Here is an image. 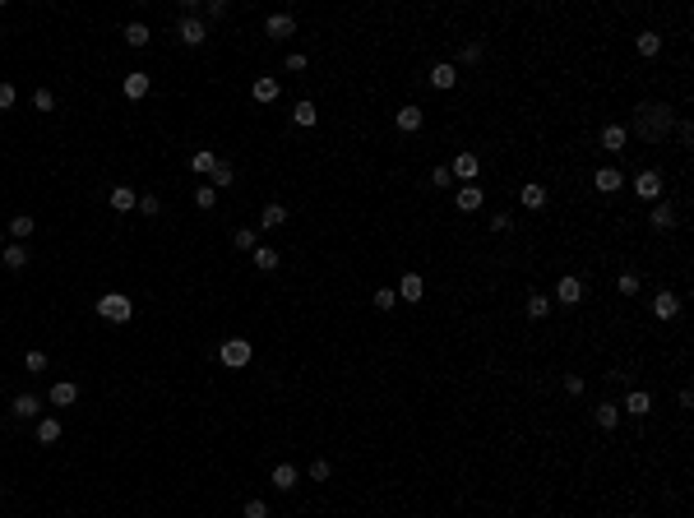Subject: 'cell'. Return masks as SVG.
I'll return each instance as SVG.
<instances>
[{
	"label": "cell",
	"instance_id": "1",
	"mask_svg": "<svg viewBox=\"0 0 694 518\" xmlns=\"http://www.w3.org/2000/svg\"><path fill=\"white\" fill-rule=\"evenodd\" d=\"M676 116L667 102H639V111H634V139L643 143H662L667 134H671Z\"/></svg>",
	"mask_w": 694,
	"mask_h": 518
},
{
	"label": "cell",
	"instance_id": "2",
	"mask_svg": "<svg viewBox=\"0 0 694 518\" xmlns=\"http://www.w3.org/2000/svg\"><path fill=\"white\" fill-rule=\"evenodd\" d=\"M98 315H102V320H111V324H130L134 301L121 297V292H107V297H98Z\"/></svg>",
	"mask_w": 694,
	"mask_h": 518
},
{
	"label": "cell",
	"instance_id": "3",
	"mask_svg": "<svg viewBox=\"0 0 694 518\" xmlns=\"http://www.w3.org/2000/svg\"><path fill=\"white\" fill-rule=\"evenodd\" d=\"M250 356H255V347L245 338H227L218 347V361L227 365V370H241V365H250Z\"/></svg>",
	"mask_w": 694,
	"mask_h": 518
},
{
	"label": "cell",
	"instance_id": "4",
	"mask_svg": "<svg viewBox=\"0 0 694 518\" xmlns=\"http://www.w3.org/2000/svg\"><path fill=\"white\" fill-rule=\"evenodd\" d=\"M662 190H667V181H662V171H657V167H643L639 176H634V195H639V199H648V204H657V199H662Z\"/></svg>",
	"mask_w": 694,
	"mask_h": 518
},
{
	"label": "cell",
	"instance_id": "5",
	"mask_svg": "<svg viewBox=\"0 0 694 518\" xmlns=\"http://www.w3.org/2000/svg\"><path fill=\"white\" fill-rule=\"evenodd\" d=\"M597 143H602L606 153H625V143H629V130H625V125H602V134H597Z\"/></svg>",
	"mask_w": 694,
	"mask_h": 518
},
{
	"label": "cell",
	"instance_id": "6",
	"mask_svg": "<svg viewBox=\"0 0 694 518\" xmlns=\"http://www.w3.org/2000/svg\"><path fill=\"white\" fill-rule=\"evenodd\" d=\"M421 297H426V283H421V273H403V283H398V301L417 306Z\"/></svg>",
	"mask_w": 694,
	"mask_h": 518
},
{
	"label": "cell",
	"instance_id": "7",
	"mask_svg": "<svg viewBox=\"0 0 694 518\" xmlns=\"http://www.w3.org/2000/svg\"><path fill=\"white\" fill-rule=\"evenodd\" d=\"M278 93H283V84H278L274 75H259V79L250 84V98H255V102H278Z\"/></svg>",
	"mask_w": 694,
	"mask_h": 518
},
{
	"label": "cell",
	"instance_id": "8",
	"mask_svg": "<svg viewBox=\"0 0 694 518\" xmlns=\"http://www.w3.org/2000/svg\"><path fill=\"white\" fill-rule=\"evenodd\" d=\"M555 301H560V306H579V301H584V283H579V278H560V283H555Z\"/></svg>",
	"mask_w": 694,
	"mask_h": 518
},
{
	"label": "cell",
	"instance_id": "9",
	"mask_svg": "<svg viewBox=\"0 0 694 518\" xmlns=\"http://www.w3.org/2000/svg\"><path fill=\"white\" fill-rule=\"evenodd\" d=\"M653 315H657V320H676V315H681V297H676V292H657V297H653Z\"/></svg>",
	"mask_w": 694,
	"mask_h": 518
},
{
	"label": "cell",
	"instance_id": "10",
	"mask_svg": "<svg viewBox=\"0 0 694 518\" xmlns=\"http://www.w3.org/2000/svg\"><path fill=\"white\" fill-rule=\"evenodd\" d=\"M593 186L602 190V195H616V190L625 186V176H620L616 167H597V171H593Z\"/></svg>",
	"mask_w": 694,
	"mask_h": 518
},
{
	"label": "cell",
	"instance_id": "11",
	"mask_svg": "<svg viewBox=\"0 0 694 518\" xmlns=\"http://www.w3.org/2000/svg\"><path fill=\"white\" fill-rule=\"evenodd\" d=\"M449 171H454L458 181H468V186H473V181H477V171H482V162H477V153H458Z\"/></svg>",
	"mask_w": 694,
	"mask_h": 518
},
{
	"label": "cell",
	"instance_id": "12",
	"mask_svg": "<svg viewBox=\"0 0 694 518\" xmlns=\"http://www.w3.org/2000/svg\"><path fill=\"white\" fill-rule=\"evenodd\" d=\"M181 42L186 46H204V37H209V28H204V19H181Z\"/></svg>",
	"mask_w": 694,
	"mask_h": 518
},
{
	"label": "cell",
	"instance_id": "13",
	"mask_svg": "<svg viewBox=\"0 0 694 518\" xmlns=\"http://www.w3.org/2000/svg\"><path fill=\"white\" fill-rule=\"evenodd\" d=\"M454 204H458V213H477V209L486 204V190H482V186H463Z\"/></svg>",
	"mask_w": 694,
	"mask_h": 518
},
{
	"label": "cell",
	"instance_id": "14",
	"mask_svg": "<svg viewBox=\"0 0 694 518\" xmlns=\"http://www.w3.org/2000/svg\"><path fill=\"white\" fill-rule=\"evenodd\" d=\"M454 84H458V70L449 65V60H440V65L430 70V89H440V93H449Z\"/></svg>",
	"mask_w": 694,
	"mask_h": 518
},
{
	"label": "cell",
	"instance_id": "15",
	"mask_svg": "<svg viewBox=\"0 0 694 518\" xmlns=\"http://www.w3.org/2000/svg\"><path fill=\"white\" fill-rule=\"evenodd\" d=\"M0 264H5V268H14V273H19V268H28V245H23V241L5 245V250H0Z\"/></svg>",
	"mask_w": 694,
	"mask_h": 518
},
{
	"label": "cell",
	"instance_id": "16",
	"mask_svg": "<svg viewBox=\"0 0 694 518\" xmlns=\"http://www.w3.org/2000/svg\"><path fill=\"white\" fill-rule=\"evenodd\" d=\"M51 403H56V408H75V403H79V384H75V380L51 384Z\"/></svg>",
	"mask_w": 694,
	"mask_h": 518
},
{
	"label": "cell",
	"instance_id": "17",
	"mask_svg": "<svg viewBox=\"0 0 694 518\" xmlns=\"http://www.w3.org/2000/svg\"><path fill=\"white\" fill-rule=\"evenodd\" d=\"M37 408H42V403H37V394H19V398L10 403V412H14L19 421H37Z\"/></svg>",
	"mask_w": 694,
	"mask_h": 518
},
{
	"label": "cell",
	"instance_id": "18",
	"mask_svg": "<svg viewBox=\"0 0 694 518\" xmlns=\"http://www.w3.org/2000/svg\"><path fill=\"white\" fill-rule=\"evenodd\" d=\"M620 408H629V417H648V412H653V398L643 394V389H629Z\"/></svg>",
	"mask_w": 694,
	"mask_h": 518
},
{
	"label": "cell",
	"instance_id": "19",
	"mask_svg": "<svg viewBox=\"0 0 694 518\" xmlns=\"http://www.w3.org/2000/svg\"><path fill=\"white\" fill-rule=\"evenodd\" d=\"M250 259H255V268H259V273H274V268L283 264V254H278V250H269V245H255V250H250Z\"/></svg>",
	"mask_w": 694,
	"mask_h": 518
},
{
	"label": "cell",
	"instance_id": "20",
	"mask_svg": "<svg viewBox=\"0 0 694 518\" xmlns=\"http://www.w3.org/2000/svg\"><path fill=\"white\" fill-rule=\"evenodd\" d=\"M264 33L269 37H292V33H297V19H292V14H269Z\"/></svg>",
	"mask_w": 694,
	"mask_h": 518
},
{
	"label": "cell",
	"instance_id": "21",
	"mask_svg": "<svg viewBox=\"0 0 694 518\" xmlns=\"http://www.w3.org/2000/svg\"><path fill=\"white\" fill-rule=\"evenodd\" d=\"M111 209H116V213H130V209H139V195H134L130 186H111Z\"/></svg>",
	"mask_w": 694,
	"mask_h": 518
},
{
	"label": "cell",
	"instance_id": "22",
	"mask_svg": "<svg viewBox=\"0 0 694 518\" xmlns=\"http://www.w3.org/2000/svg\"><path fill=\"white\" fill-rule=\"evenodd\" d=\"M421 121H426V116H421V107H412V102H408V107H403V111H398V116H394V125H398V130H403V134L421 130Z\"/></svg>",
	"mask_w": 694,
	"mask_h": 518
},
{
	"label": "cell",
	"instance_id": "23",
	"mask_svg": "<svg viewBox=\"0 0 694 518\" xmlns=\"http://www.w3.org/2000/svg\"><path fill=\"white\" fill-rule=\"evenodd\" d=\"M593 421L602 430H616V421H620V403H597L593 408Z\"/></svg>",
	"mask_w": 694,
	"mask_h": 518
},
{
	"label": "cell",
	"instance_id": "24",
	"mask_svg": "<svg viewBox=\"0 0 694 518\" xmlns=\"http://www.w3.org/2000/svg\"><path fill=\"white\" fill-rule=\"evenodd\" d=\"M125 98H130V102L148 98V75H143V70H134V75H125Z\"/></svg>",
	"mask_w": 694,
	"mask_h": 518
},
{
	"label": "cell",
	"instance_id": "25",
	"mask_svg": "<svg viewBox=\"0 0 694 518\" xmlns=\"http://www.w3.org/2000/svg\"><path fill=\"white\" fill-rule=\"evenodd\" d=\"M518 199H523V209H528V213L546 209V186H523V190H518Z\"/></svg>",
	"mask_w": 694,
	"mask_h": 518
},
{
	"label": "cell",
	"instance_id": "26",
	"mask_svg": "<svg viewBox=\"0 0 694 518\" xmlns=\"http://www.w3.org/2000/svg\"><path fill=\"white\" fill-rule=\"evenodd\" d=\"M315 121H320V111H315V102H297V107H292V125H301V130H310Z\"/></svg>",
	"mask_w": 694,
	"mask_h": 518
},
{
	"label": "cell",
	"instance_id": "27",
	"mask_svg": "<svg viewBox=\"0 0 694 518\" xmlns=\"http://www.w3.org/2000/svg\"><path fill=\"white\" fill-rule=\"evenodd\" d=\"M213 167H218V153H209V148H199L190 157V171H199V176H213Z\"/></svg>",
	"mask_w": 694,
	"mask_h": 518
},
{
	"label": "cell",
	"instance_id": "28",
	"mask_svg": "<svg viewBox=\"0 0 694 518\" xmlns=\"http://www.w3.org/2000/svg\"><path fill=\"white\" fill-rule=\"evenodd\" d=\"M648 222H653V232H671V227H676V213H671V204H657Z\"/></svg>",
	"mask_w": 694,
	"mask_h": 518
},
{
	"label": "cell",
	"instance_id": "29",
	"mask_svg": "<svg viewBox=\"0 0 694 518\" xmlns=\"http://www.w3.org/2000/svg\"><path fill=\"white\" fill-rule=\"evenodd\" d=\"M125 42L134 46V51H143V46H148V23H125Z\"/></svg>",
	"mask_w": 694,
	"mask_h": 518
},
{
	"label": "cell",
	"instance_id": "30",
	"mask_svg": "<svg viewBox=\"0 0 694 518\" xmlns=\"http://www.w3.org/2000/svg\"><path fill=\"white\" fill-rule=\"evenodd\" d=\"M33 232H37V222L28 218V213H19V218H10V236H14V241H28Z\"/></svg>",
	"mask_w": 694,
	"mask_h": 518
},
{
	"label": "cell",
	"instance_id": "31",
	"mask_svg": "<svg viewBox=\"0 0 694 518\" xmlns=\"http://www.w3.org/2000/svg\"><path fill=\"white\" fill-rule=\"evenodd\" d=\"M634 46H639V56H657V51H662V33H653V28H643V33L634 37Z\"/></svg>",
	"mask_w": 694,
	"mask_h": 518
},
{
	"label": "cell",
	"instance_id": "32",
	"mask_svg": "<svg viewBox=\"0 0 694 518\" xmlns=\"http://www.w3.org/2000/svg\"><path fill=\"white\" fill-rule=\"evenodd\" d=\"M283 222H287V209H283V204H269V209L259 213V227H264V232H274V227H283Z\"/></svg>",
	"mask_w": 694,
	"mask_h": 518
},
{
	"label": "cell",
	"instance_id": "33",
	"mask_svg": "<svg viewBox=\"0 0 694 518\" xmlns=\"http://www.w3.org/2000/svg\"><path fill=\"white\" fill-rule=\"evenodd\" d=\"M37 440L56 444V440H60V421H56V417H37Z\"/></svg>",
	"mask_w": 694,
	"mask_h": 518
},
{
	"label": "cell",
	"instance_id": "34",
	"mask_svg": "<svg viewBox=\"0 0 694 518\" xmlns=\"http://www.w3.org/2000/svg\"><path fill=\"white\" fill-rule=\"evenodd\" d=\"M528 315H532V320H546V315H551V297H541V292H528Z\"/></svg>",
	"mask_w": 694,
	"mask_h": 518
},
{
	"label": "cell",
	"instance_id": "35",
	"mask_svg": "<svg viewBox=\"0 0 694 518\" xmlns=\"http://www.w3.org/2000/svg\"><path fill=\"white\" fill-rule=\"evenodd\" d=\"M274 486H278V491H292V486H297V467H292V463H278L274 467Z\"/></svg>",
	"mask_w": 694,
	"mask_h": 518
},
{
	"label": "cell",
	"instance_id": "36",
	"mask_svg": "<svg viewBox=\"0 0 694 518\" xmlns=\"http://www.w3.org/2000/svg\"><path fill=\"white\" fill-rule=\"evenodd\" d=\"M375 310H394L398 306V292H394V287H375Z\"/></svg>",
	"mask_w": 694,
	"mask_h": 518
},
{
	"label": "cell",
	"instance_id": "37",
	"mask_svg": "<svg viewBox=\"0 0 694 518\" xmlns=\"http://www.w3.org/2000/svg\"><path fill=\"white\" fill-rule=\"evenodd\" d=\"M231 181H236V171H231V162H222V157H218V167H213V190H227L231 186Z\"/></svg>",
	"mask_w": 694,
	"mask_h": 518
},
{
	"label": "cell",
	"instance_id": "38",
	"mask_svg": "<svg viewBox=\"0 0 694 518\" xmlns=\"http://www.w3.org/2000/svg\"><path fill=\"white\" fill-rule=\"evenodd\" d=\"M195 204H199V209H213V204H218V190H213V186H199L195 190Z\"/></svg>",
	"mask_w": 694,
	"mask_h": 518
},
{
	"label": "cell",
	"instance_id": "39",
	"mask_svg": "<svg viewBox=\"0 0 694 518\" xmlns=\"http://www.w3.org/2000/svg\"><path fill=\"white\" fill-rule=\"evenodd\" d=\"M139 213H143V218H158V213H162V199H158V195H143L139 199Z\"/></svg>",
	"mask_w": 694,
	"mask_h": 518
},
{
	"label": "cell",
	"instance_id": "40",
	"mask_svg": "<svg viewBox=\"0 0 694 518\" xmlns=\"http://www.w3.org/2000/svg\"><path fill=\"white\" fill-rule=\"evenodd\" d=\"M33 107H37V111H56V93H51V89H37V93H33Z\"/></svg>",
	"mask_w": 694,
	"mask_h": 518
},
{
	"label": "cell",
	"instance_id": "41",
	"mask_svg": "<svg viewBox=\"0 0 694 518\" xmlns=\"http://www.w3.org/2000/svg\"><path fill=\"white\" fill-rule=\"evenodd\" d=\"M231 245H236V250H255V232H250V227L231 232Z\"/></svg>",
	"mask_w": 694,
	"mask_h": 518
},
{
	"label": "cell",
	"instance_id": "42",
	"mask_svg": "<svg viewBox=\"0 0 694 518\" xmlns=\"http://www.w3.org/2000/svg\"><path fill=\"white\" fill-rule=\"evenodd\" d=\"M23 365H28L33 375H42V370H46V352H28V356H23Z\"/></svg>",
	"mask_w": 694,
	"mask_h": 518
},
{
	"label": "cell",
	"instance_id": "43",
	"mask_svg": "<svg viewBox=\"0 0 694 518\" xmlns=\"http://www.w3.org/2000/svg\"><path fill=\"white\" fill-rule=\"evenodd\" d=\"M241 518H269V505L264 500H250V505L241 509Z\"/></svg>",
	"mask_w": 694,
	"mask_h": 518
},
{
	"label": "cell",
	"instance_id": "44",
	"mask_svg": "<svg viewBox=\"0 0 694 518\" xmlns=\"http://www.w3.org/2000/svg\"><path fill=\"white\" fill-rule=\"evenodd\" d=\"M482 51H486L482 42H468V46H463V65H477V60H482Z\"/></svg>",
	"mask_w": 694,
	"mask_h": 518
},
{
	"label": "cell",
	"instance_id": "45",
	"mask_svg": "<svg viewBox=\"0 0 694 518\" xmlns=\"http://www.w3.org/2000/svg\"><path fill=\"white\" fill-rule=\"evenodd\" d=\"M14 102H19V93H14V84H0V111H10Z\"/></svg>",
	"mask_w": 694,
	"mask_h": 518
},
{
	"label": "cell",
	"instance_id": "46",
	"mask_svg": "<svg viewBox=\"0 0 694 518\" xmlns=\"http://www.w3.org/2000/svg\"><path fill=\"white\" fill-rule=\"evenodd\" d=\"M616 287L625 292V297H634V292H639V278H634V273H620V278H616Z\"/></svg>",
	"mask_w": 694,
	"mask_h": 518
},
{
	"label": "cell",
	"instance_id": "47",
	"mask_svg": "<svg viewBox=\"0 0 694 518\" xmlns=\"http://www.w3.org/2000/svg\"><path fill=\"white\" fill-rule=\"evenodd\" d=\"M329 472H333V467L324 463V458H315V463H310V477H315V481H329Z\"/></svg>",
	"mask_w": 694,
	"mask_h": 518
},
{
	"label": "cell",
	"instance_id": "48",
	"mask_svg": "<svg viewBox=\"0 0 694 518\" xmlns=\"http://www.w3.org/2000/svg\"><path fill=\"white\" fill-rule=\"evenodd\" d=\"M449 181H454L449 167H435V171H430V186H449Z\"/></svg>",
	"mask_w": 694,
	"mask_h": 518
},
{
	"label": "cell",
	"instance_id": "49",
	"mask_svg": "<svg viewBox=\"0 0 694 518\" xmlns=\"http://www.w3.org/2000/svg\"><path fill=\"white\" fill-rule=\"evenodd\" d=\"M204 14H209V19H222V14H227V0H209V5H204Z\"/></svg>",
	"mask_w": 694,
	"mask_h": 518
},
{
	"label": "cell",
	"instance_id": "50",
	"mask_svg": "<svg viewBox=\"0 0 694 518\" xmlns=\"http://www.w3.org/2000/svg\"><path fill=\"white\" fill-rule=\"evenodd\" d=\"M509 227H514V218H509V213H496V218H491V232H509Z\"/></svg>",
	"mask_w": 694,
	"mask_h": 518
},
{
	"label": "cell",
	"instance_id": "51",
	"mask_svg": "<svg viewBox=\"0 0 694 518\" xmlns=\"http://www.w3.org/2000/svg\"><path fill=\"white\" fill-rule=\"evenodd\" d=\"M287 70H292V75H301V70H306V56L292 51V56H287Z\"/></svg>",
	"mask_w": 694,
	"mask_h": 518
},
{
	"label": "cell",
	"instance_id": "52",
	"mask_svg": "<svg viewBox=\"0 0 694 518\" xmlns=\"http://www.w3.org/2000/svg\"><path fill=\"white\" fill-rule=\"evenodd\" d=\"M565 394H584V375H565Z\"/></svg>",
	"mask_w": 694,
	"mask_h": 518
},
{
	"label": "cell",
	"instance_id": "53",
	"mask_svg": "<svg viewBox=\"0 0 694 518\" xmlns=\"http://www.w3.org/2000/svg\"><path fill=\"white\" fill-rule=\"evenodd\" d=\"M676 139L690 143V139H694V125H690V121H681V125H676Z\"/></svg>",
	"mask_w": 694,
	"mask_h": 518
},
{
	"label": "cell",
	"instance_id": "54",
	"mask_svg": "<svg viewBox=\"0 0 694 518\" xmlns=\"http://www.w3.org/2000/svg\"><path fill=\"white\" fill-rule=\"evenodd\" d=\"M0 250H5V232H0Z\"/></svg>",
	"mask_w": 694,
	"mask_h": 518
}]
</instances>
